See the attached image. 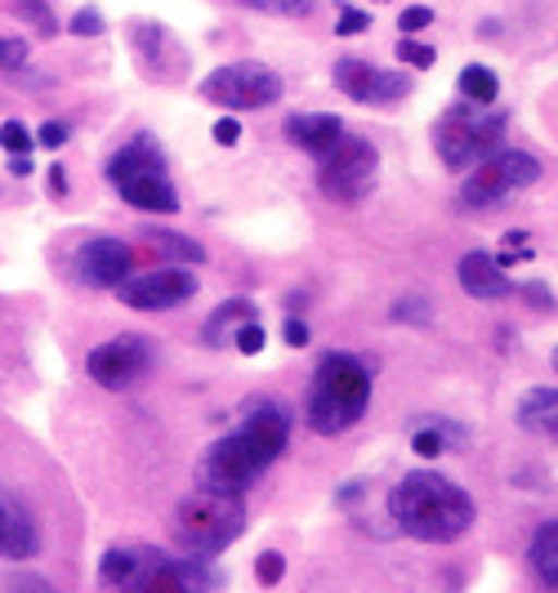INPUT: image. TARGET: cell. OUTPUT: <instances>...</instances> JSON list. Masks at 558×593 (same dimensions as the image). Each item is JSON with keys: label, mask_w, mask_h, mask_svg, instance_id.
I'll return each instance as SVG.
<instances>
[{"label": "cell", "mask_w": 558, "mask_h": 593, "mask_svg": "<svg viewBox=\"0 0 558 593\" xmlns=\"http://www.w3.org/2000/svg\"><path fill=\"white\" fill-rule=\"evenodd\" d=\"M287 441H291V411L282 402H255L238 428L206 447V456L197 460V482L215 491H246L268 464H277Z\"/></svg>", "instance_id": "obj_1"}, {"label": "cell", "mask_w": 558, "mask_h": 593, "mask_svg": "<svg viewBox=\"0 0 558 593\" xmlns=\"http://www.w3.org/2000/svg\"><path fill=\"white\" fill-rule=\"evenodd\" d=\"M389 518L398 522L402 535L425 540V545H451L464 531L474 527V500L464 491L434 473V469H415L389 491Z\"/></svg>", "instance_id": "obj_2"}, {"label": "cell", "mask_w": 558, "mask_h": 593, "mask_svg": "<svg viewBox=\"0 0 558 593\" xmlns=\"http://www.w3.org/2000/svg\"><path fill=\"white\" fill-rule=\"evenodd\" d=\"M371 407V371L353 353H327L313 371L304 424L317 437H340L349 433Z\"/></svg>", "instance_id": "obj_3"}, {"label": "cell", "mask_w": 558, "mask_h": 593, "mask_svg": "<svg viewBox=\"0 0 558 593\" xmlns=\"http://www.w3.org/2000/svg\"><path fill=\"white\" fill-rule=\"evenodd\" d=\"M246 531V500L242 491H215V486H197L193 496L179 500L174 513V535L189 554L215 558L223 554L232 540H242Z\"/></svg>", "instance_id": "obj_4"}, {"label": "cell", "mask_w": 558, "mask_h": 593, "mask_svg": "<svg viewBox=\"0 0 558 593\" xmlns=\"http://www.w3.org/2000/svg\"><path fill=\"white\" fill-rule=\"evenodd\" d=\"M108 183L121 192V202H130L144 215H174L179 210V192L166 174L161 147L153 138H134L108 161Z\"/></svg>", "instance_id": "obj_5"}, {"label": "cell", "mask_w": 558, "mask_h": 593, "mask_svg": "<svg viewBox=\"0 0 558 593\" xmlns=\"http://www.w3.org/2000/svg\"><path fill=\"white\" fill-rule=\"evenodd\" d=\"M505 125H509L505 112H492V104H470V98H464V104H456V108H447L438 117L434 147H438L442 166L470 170V166H478L483 157H492L500 147Z\"/></svg>", "instance_id": "obj_6"}, {"label": "cell", "mask_w": 558, "mask_h": 593, "mask_svg": "<svg viewBox=\"0 0 558 593\" xmlns=\"http://www.w3.org/2000/svg\"><path fill=\"white\" fill-rule=\"evenodd\" d=\"M541 179V161L519 147H496L492 157L470 166V179L460 183V206L464 210H492L505 196H514Z\"/></svg>", "instance_id": "obj_7"}, {"label": "cell", "mask_w": 558, "mask_h": 593, "mask_svg": "<svg viewBox=\"0 0 558 593\" xmlns=\"http://www.w3.org/2000/svg\"><path fill=\"white\" fill-rule=\"evenodd\" d=\"M317 187L331 196L340 206H357L362 196H371L376 187V174H380V153L371 147V138H357V134H340V143L331 153L317 157Z\"/></svg>", "instance_id": "obj_8"}, {"label": "cell", "mask_w": 558, "mask_h": 593, "mask_svg": "<svg viewBox=\"0 0 558 593\" xmlns=\"http://www.w3.org/2000/svg\"><path fill=\"white\" fill-rule=\"evenodd\" d=\"M202 98L228 108V112H255V108H272L282 98V76L264 63H223L202 81Z\"/></svg>", "instance_id": "obj_9"}, {"label": "cell", "mask_w": 558, "mask_h": 593, "mask_svg": "<svg viewBox=\"0 0 558 593\" xmlns=\"http://www.w3.org/2000/svg\"><path fill=\"white\" fill-rule=\"evenodd\" d=\"M117 294H121L125 308L166 313V308H179L183 300H193V294H197V277L189 273V264H170V268H153V273L125 277L117 286Z\"/></svg>", "instance_id": "obj_10"}, {"label": "cell", "mask_w": 558, "mask_h": 593, "mask_svg": "<svg viewBox=\"0 0 558 593\" xmlns=\"http://www.w3.org/2000/svg\"><path fill=\"white\" fill-rule=\"evenodd\" d=\"M157 353H153V339L144 335H117L108 343H99L95 353H89V379L121 392L130 384H138L148 371H153Z\"/></svg>", "instance_id": "obj_11"}, {"label": "cell", "mask_w": 558, "mask_h": 593, "mask_svg": "<svg viewBox=\"0 0 558 593\" xmlns=\"http://www.w3.org/2000/svg\"><path fill=\"white\" fill-rule=\"evenodd\" d=\"M331 76H336L340 94H349L353 104H371V108H389V104H398V98L411 94V81H407L402 72L371 68L366 59H353V55L336 59Z\"/></svg>", "instance_id": "obj_12"}, {"label": "cell", "mask_w": 558, "mask_h": 593, "mask_svg": "<svg viewBox=\"0 0 558 593\" xmlns=\"http://www.w3.org/2000/svg\"><path fill=\"white\" fill-rule=\"evenodd\" d=\"M134 251L121 237H89L76 245V277L95 290H117L130 277Z\"/></svg>", "instance_id": "obj_13"}, {"label": "cell", "mask_w": 558, "mask_h": 593, "mask_svg": "<svg viewBox=\"0 0 558 593\" xmlns=\"http://www.w3.org/2000/svg\"><path fill=\"white\" fill-rule=\"evenodd\" d=\"M161 562H166V554H157V549L117 545V549H108L104 562H99V580H104L108 589H144V593H148V584H153V576H157Z\"/></svg>", "instance_id": "obj_14"}, {"label": "cell", "mask_w": 558, "mask_h": 593, "mask_svg": "<svg viewBox=\"0 0 558 593\" xmlns=\"http://www.w3.org/2000/svg\"><path fill=\"white\" fill-rule=\"evenodd\" d=\"M456 277H460V290L470 294V300H509L514 294V281H509V273L500 268L496 255L487 251H470L460 264H456Z\"/></svg>", "instance_id": "obj_15"}, {"label": "cell", "mask_w": 558, "mask_h": 593, "mask_svg": "<svg viewBox=\"0 0 558 593\" xmlns=\"http://www.w3.org/2000/svg\"><path fill=\"white\" fill-rule=\"evenodd\" d=\"M36 549H40V535L32 513L0 491V558H32Z\"/></svg>", "instance_id": "obj_16"}, {"label": "cell", "mask_w": 558, "mask_h": 593, "mask_svg": "<svg viewBox=\"0 0 558 593\" xmlns=\"http://www.w3.org/2000/svg\"><path fill=\"white\" fill-rule=\"evenodd\" d=\"M340 134H344V121L331 117V112H295V117H287V138L295 147H304V153H313V157L331 153V147L340 143Z\"/></svg>", "instance_id": "obj_17"}, {"label": "cell", "mask_w": 558, "mask_h": 593, "mask_svg": "<svg viewBox=\"0 0 558 593\" xmlns=\"http://www.w3.org/2000/svg\"><path fill=\"white\" fill-rule=\"evenodd\" d=\"M514 420H519V428H523V433L558 441V388H549V384L527 388L523 398H519Z\"/></svg>", "instance_id": "obj_18"}, {"label": "cell", "mask_w": 558, "mask_h": 593, "mask_svg": "<svg viewBox=\"0 0 558 593\" xmlns=\"http://www.w3.org/2000/svg\"><path fill=\"white\" fill-rule=\"evenodd\" d=\"M527 562H532V576L545 589H558V518L536 527L532 545H527Z\"/></svg>", "instance_id": "obj_19"}, {"label": "cell", "mask_w": 558, "mask_h": 593, "mask_svg": "<svg viewBox=\"0 0 558 593\" xmlns=\"http://www.w3.org/2000/svg\"><path fill=\"white\" fill-rule=\"evenodd\" d=\"M246 317H255V304H251V300H223V304L210 313V322L202 326V339L210 343V349H223V343H232V330H238Z\"/></svg>", "instance_id": "obj_20"}, {"label": "cell", "mask_w": 558, "mask_h": 593, "mask_svg": "<svg viewBox=\"0 0 558 593\" xmlns=\"http://www.w3.org/2000/svg\"><path fill=\"white\" fill-rule=\"evenodd\" d=\"M148 241H153V251L157 255H166V259H174V264H206V245L202 241H193V237H183V232H170V228H148L144 232Z\"/></svg>", "instance_id": "obj_21"}, {"label": "cell", "mask_w": 558, "mask_h": 593, "mask_svg": "<svg viewBox=\"0 0 558 593\" xmlns=\"http://www.w3.org/2000/svg\"><path fill=\"white\" fill-rule=\"evenodd\" d=\"M456 89H460V98H470V104H496L500 81H496V72H492V68L470 63V68H464V72L456 76Z\"/></svg>", "instance_id": "obj_22"}, {"label": "cell", "mask_w": 558, "mask_h": 593, "mask_svg": "<svg viewBox=\"0 0 558 593\" xmlns=\"http://www.w3.org/2000/svg\"><path fill=\"white\" fill-rule=\"evenodd\" d=\"M451 437H460V433H456V428H447V424H425V428H415L411 451H415V456H425V460H434V456H442V451L451 447Z\"/></svg>", "instance_id": "obj_23"}, {"label": "cell", "mask_w": 558, "mask_h": 593, "mask_svg": "<svg viewBox=\"0 0 558 593\" xmlns=\"http://www.w3.org/2000/svg\"><path fill=\"white\" fill-rule=\"evenodd\" d=\"M14 19L32 23L40 36H54L59 32V19H54V10L45 5V0H14Z\"/></svg>", "instance_id": "obj_24"}, {"label": "cell", "mask_w": 558, "mask_h": 593, "mask_svg": "<svg viewBox=\"0 0 558 593\" xmlns=\"http://www.w3.org/2000/svg\"><path fill=\"white\" fill-rule=\"evenodd\" d=\"M398 59H402L407 68H415V72H429V68L438 63V49L421 45L415 36H402V40H398Z\"/></svg>", "instance_id": "obj_25"}, {"label": "cell", "mask_w": 558, "mask_h": 593, "mask_svg": "<svg viewBox=\"0 0 558 593\" xmlns=\"http://www.w3.org/2000/svg\"><path fill=\"white\" fill-rule=\"evenodd\" d=\"M264 343H268V335H264V326H259L255 317H246L238 330H232V349L246 353V358H259V353H264Z\"/></svg>", "instance_id": "obj_26"}, {"label": "cell", "mask_w": 558, "mask_h": 593, "mask_svg": "<svg viewBox=\"0 0 558 593\" xmlns=\"http://www.w3.org/2000/svg\"><path fill=\"white\" fill-rule=\"evenodd\" d=\"M32 143H36V134L23 125V121H5L0 125V147L14 157V153H32Z\"/></svg>", "instance_id": "obj_27"}, {"label": "cell", "mask_w": 558, "mask_h": 593, "mask_svg": "<svg viewBox=\"0 0 558 593\" xmlns=\"http://www.w3.org/2000/svg\"><path fill=\"white\" fill-rule=\"evenodd\" d=\"M27 68V40L23 36H0V72Z\"/></svg>", "instance_id": "obj_28"}, {"label": "cell", "mask_w": 558, "mask_h": 593, "mask_svg": "<svg viewBox=\"0 0 558 593\" xmlns=\"http://www.w3.org/2000/svg\"><path fill=\"white\" fill-rule=\"evenodd\" d=\"M104 27H108V23H104V14H99L95 5L76 10V14H72V23H68V32H72V36H104Z\"/></svg>", "instance_id": "obj_29"}, {"label": "cell", "mask_w": 558, "mask_h": 593, "mask_svg": "<svg viewBox=\"0 0 558 593\" xmlns=\"http://www.w3.org/2000/svg\"><path fill=\"white\" fill-rule=\"evenodd\" d=\"M434 313H429V300H421V294H411V300H398L393 304V322H429Z\"/></svg>", "instance_id": "obj_30"}, {"label": "cell", "mask_w": 558, "mask_h": 593, "mask_svg": "<svg viewBox=\"0 0 558 593\" xmlns=\"http://www.w3.org/2000/svg\"><path fill=\"white\" fill-rule=\"evenodd\" d=\"M251 10H264V14H308L313 0H242Z\"/></svg>", "instance_id": "obj_31"}, {"label": "cell", "mask_w": 558, "mask_h": 593, "mask_svg": "<svg viewBox=\"0 0 558 593\" xmlns=\"http://www.w3.org/2000/svg\"><path fill=\"white\" fill-rule=\"evenodd\" d=\"M398 27H402V36L425 32V27H434V10H429V5H407L402 19H398Z\"/></svg>", "instance_id": "obj_32"}, {"label": "cell", "mask_w": 558, "mask_h": 593, "mask_svg": "<svg viewBox=\"0 0 558 593\" xmlns=\"http://www.w3.org/2000/svg\"><path fill=\"white\" fill-rule=\"evenodd\" d=\"M287 576V558L282 554H259V562H255V580L259 584H277Z\"/></svg>", "instance_id": "obj_33"}, {"label": "cell", "mask_w": 558, "mask_h": 593, "mask_svg": "<svg viewBox=\"0 0 558 593\" xmlns=\"http://www.w3.org/2000/svg\"><path fill=\"white\" fill-rule=\"evenodd\" d=\"M68 138H72V125H68V121H45V125L36 130V143L50 147V153H54V147H63Z\"/></svg>", "instance_id": "obj_34"}, {"label": "cell", "mask_w": 558, "mask_h": 593, "mask_svg": "<svg viewBox=\"0 0 558 593\" xmlns=\"http://www.w3.org/2000/svg\"><path fill=\"white\" fill-rule=\"evenodd\" d=\"M366 27H371V14L344 5V10H340V23H336V36H362Z\"/></svg>", "instance_id": "obj_35"}, {"label": "cell", "mask_w": 558, "mask_h": 593, "mask_svg": "<svg viewBox=\"0 0 558 593\" xmlns=\"http://www.w3.org/2000/svg\"><path fill=\"white\" fill-rule=\"evenodd\" d=\"M210 134H215V143H223V147H232V143H238V138H242V125H238V121H232V117H219Z\"/></svg>", "instance_id": "obj_36"}, {"label": "cell", "mask_w": 558, "mask_h": 593, "mask_svg": "<svg viewBox=\"0 0 558 593\" xmlns=\"http://www.w3.org/2000/svg\"><path fill=\"white\" fill-rule=\"evenodd\" d=\"M282 335H287V343H291V349H304V343H308V326H304L300 317H287Z\"/></svg>", "instance_id": "obj_37"}, {"label": "cell", "mask_w": 558, "mask_h": 593, "mask_svg": "<svg viewBox=\"0 0 558 593\" xmlns=\"http://www.w3.org/2000/svg\"><path fill=\"white\" fill-rule=\"evenodd\" d=\"M10 174L27 179V174H32V157H27V153H14V157H10Z\"/></svg>", "instance_id": "obj_38"}, {"label": "cell", "mask_w": 558, "mask_h": 593, "mask_svg": "<svg viewBox=\"0 0 558 593\" xmlns=\"http://www.w3.org/2000/svg\"><path fill=\"white\" fill-rule=\"evenodd\" d=\"M50 187H54V196H68V174H63V166H50Z\"/></svg>", "instance_id": "obj_39"}, {"label": "cell", "mask_w": 558, "mask_h": 593, "mask_svg": "<svg viewBox=\"0 0 558 593\" xmlns=\"http://www.w3.org/2000/svg\"><path fill=\"white\" fill-rule=\"evenodd\" d=\"M523 294H527V300H532V304H549V290H545V286H527Z\"/></svg>", "instance_id": "obj_40"}, {"label": "cell", "mask_w": 558, "mask_h": 593, "mask_svg": "<svg viewBox=\"0 0 558 593\" xmlns=\"http://www.w3.org/2000/svg\"><path fill=\"white\" fill-rule=\"evenodd\" d=\"M505 245H509V251H527V232H509Z\"/></svg>", "instance_id": "obj_41"}, {"label": "cell", "mask_w": 558, "mask_h": 593, "mask_svg": "<svg viewBox=\"0 0 558 593\" xmlns=\"http://www.w3.org/2000/svg\"><path fill=\"white\" fill-rule=\"evenodd\" d=\"M554 371H558V349H554Z\"/></svg>", "instance_id": "obj_42"}]
</instances>
